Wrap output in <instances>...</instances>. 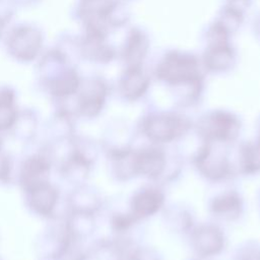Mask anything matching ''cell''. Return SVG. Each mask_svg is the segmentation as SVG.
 Returning a JSON list of instances; mask_svg holds the SVG:
<instances>
[{
	"mask_svg": "<svg viewBox=\"0 0 260 260\" xmlns=\"http://www.w3.org/2000/svg\"><path fill=\"white\" fill-rule=\"evenodd\" d=\"M203 66L194 54L180 50H169L158 60L154 76L175 90L182 104L196 102L204 85Z\"/></svg>",
	"mask_w": 260,
	"mask_h": 260,
	"instance_id": "obj_1",
	"label": "cell"
},
{
	"mask_svg": "<svg viewBox=\"0 0 260 260\" xmlns=\"http://www.w3.org/2000/svg\"><path fill=\"white\" fill-rule=\"evenodd\" d=\"M36 79L41 91L58 104L76 94L82 77L76 65L54 47L38 59Z\"/></svg>",
	"mask_w": 260,
	"mask_h": 260,
	"instance_id": "obj_2",
	"label": "cell"
},
{
	"mask_svg": "<svg viewBox=\"0 0 260 260\" xmlns=\"http://www.w3.org/2000/svg\"><path fill=\"white\" fill-rule=\"evenodd\" d=\"M73 15L82 24L83 31L105 36L129 20L128 10L122 0H77L73 7Z\"/></svg>",
	"mask_w": 260,
	"mask_h": 260,
	"instance_id": "obj_3",
	"label": "cell"
},
{
	"mask_svg": "<svg viewBox=\"0 0 260 260\" xmlns=\"http://www.w3.org/2000/svg\"><path fill=\"white\" fill-rule=\"evenodd\" d=\"M4 37L7 54L18 63L34 62L43 54L44 34L35 24H15Z\"/></svg>",
	"mask_w": 260,
	"mask_h": 260,
	"instance_id": "obj_4",
	"label": "cell"
},
{
	"mask_svg": "<svg viewBox=\"0 0 260 260\" xmlns=\"http://www.w3.org/2000/svg\"><path fill=\"white\" fill-rule=\"evenodd\" d=\"M110 94V86L108 81L99 75L82 78L81 84L76 94L69 101L71 105L66 103L73 111L75 116L81 119L92 120L98 118L105 109L108 96Z\"/></svg>",
	"mask_w": 260,
	"mask_h": 260,
	"instance_id": "obj_5",
	"label": "cell"
},
{
	"mask_svg": "<svg viewBox=\"0 0 260 260\" xmlns=\"http://www.w3.org/2000/svg\"><path fill=\"white\" fill-rule=\"evenodd\" d=\"M53 171L52 159L40 143L37 149L27 152L17 164L15 183L19 186L21 192H25L50 182Z\"/></svg>",
	"mask_w": 260,
	"mask_h": 260,
	"instance_id": "obj_6",
	"label": "cell"
},
{
	"mask_svg": "<svg viewBox=\"0 0 260 260\" xmlns=\"http://www.w3.org/2000/svg\"><path fill=\"white\" fill-rule=\"evenodd\" d=\"M191 127L190 121L177 113H155L145 117L141 129L151 141L166 143L183 136Z\"/></svg>",
	"mask_w": 260,
	"mask_h": 260,
	"instance_id": "obj_7",
	"label": "cell"
},
{
	"mask_svg": "<svg viewBox=\"0 0 260 260\" xmlns=\"http://www.w3.org/2000/svg\"><path fill=\"white\" fill-rule=\"evenodd\" d=\"M22 194L24 206L30 214L48 221L63 217L58 214L62 199L61 191L51 181L22 192Z\"/></svg>",
	"mask_w": 260,
	"mask_h": 260,
	"instance_id": "obj_8",
	"label": "cell"
},
{
	"mask_svg": "<svg viewBox=\"0 0 260 260\" xmlns=\"http://www.w3.org/2000/svg\"><path fill=\"white\" fill-rule=\"evenodd\" d=\"M71 239L72 237L66 228L63 217L49 221L35 241V250L38 258L59 260Z\"/></svg>",
	"mask_w": 260,
	"mask_h": 260,
	"instance_id": "obj_9",
	"label": "cell"
},
{
	"mask_svg": "<svg viewBox=\"0 0 260 260\" xmlns=\"http://www.w3.org/2000/svg\"><path fill=\"white\" fill-rule=\"evenodd\" d=\"M241 128L239 119L226 111H213L199 122V132L206 142H228L234 140Z\"/></svg>",
	"mask_w": 260,
	"mask_h": 260,
	"instance_id": "obj_10",
	"label": "cell"
},
{
	"mask_svg": "<svg viewBox=\"0 0 260 260\" xmlns=\"http://www.w3.org/2000/svg\"><path fill=\"white\" fill-rule=\"evenodd\" d=\"M77 117L66 103L56 104L55 111L41 128L42 143H54L72 138L76 133Z\"/></svg>",
	"mask_w": 260,
	"mask_h": 260,
	"instance_id": "obj_11",
	"label": "cell"
},
{
	"mask_svg": "<svg viewBox=\"0 0 260 260\" xmlns=\"http://www.w3.org/2000/svg\"><path fill=\"white\" fill-rule=\"evenodd\" d=\"M107 38L108 36L91 31H83L78 36L80 60L98 65L111 63L116 58L117 51Z\"/></svg>",
	"mask_w": 260,
	"mask_h": 260,
	"instance_id": "obj_12",
	"label": "cell"
},
{
	"mask_svg": "<svg viewBox=\"0 0 260 260\" xmlns=\"http://www.w3.org/2000/svg\"><path fill=\"white\" fill-rule=\"evenodd\" d=\"M64 203L67 211L96 214L103 206V199L99 190L88 183L74 187L66 194Z\"/></svg>",
	"mask_w": 260,
	"mask_h": 260,
	"instance_id": "obj_13",
	"label": "cell"
},
{
	"mask_svg": "<svg viewBox=\"0 0 260 260\" xmlns=\"http://www.w3.org/2000/svg\"><path fill=\"white\" fill-rule=\"evenodd\" d=\"M196 166L200 173L209 180H222L230 174L229 160L221 150L207 142L196 156Z\"/></svg>",
	"mask_w": 260,
	"mask_h": 260,
	"instance_id": "obj_14",
	"label": "cell"
},
{
	"mask_svg": "<svg viewBox=\"0 0 260 260\" xmlns=\"http://www.w3.org/2000/svg\"><path fill=\"white\" fill-rule=\"evenodd\" d=\"M150 85L149 74L142 66H129L122 72L118 81V92L127 102L141 99Z\"/></svg>",
	"mask_w": 260,
	"mask_h": 260,
	"instance_id": "obj_15",
	"label": "cell"
},
{
	"mask_svg": "<svg viewBox=\"0 0 260 260\" xmlns=\"http://www.w3.org/2000/svg\"><path fill=\"white\" fill-rule=\"evenodd\" d=\"M41 116L37 109L26 107L20 109L17 119L9 134L24 147L35 145L41 132Z\"/></svg>",
	"mask_w": 260,
	"mask_h": 260,
	"instance_id": "obj_16",
	"label": "cell"
},
{
	"mask_svg": "<svg viewBox=\"0 0 260 260\" xmlns=\"http://www.w3.org/2000/svg\"><path fill=\"white\" fill-rule=\"evenodd\" d=\"M150 48L147 32L140 27H132L126 35L120 56L126 67L142 66Z\"/></svg>",
	"mask_w": 260,
	"mask_h": 260,
	"instance_id": "obj_17",
	"label": "cell"
},
{
	"mask_svg": "<svg viewBox=\"0 0 260 260\" xmlns=\"http://www.w3.org/2000/svg\"><path fill=\"white\" fill-rule=\"evenodd\" d=\"M203 68L212 73H223L233 69L237 61V53L231 43L207 45L202 55Z\"/></svg>",
	"mask_w": 260,
	"mask_h": 260,
	"instance_id": "obj_18",
	"label": "cell"
},
{
	"mask_svg": "<svg viewBox=\"0 0 260 260\" xmlns=\"http://www.w3.org/2000/svg\"><path fill=\"white\" fill-rule=\"evenodd\" d=\"M167 164L165 152L156 147H146L133 152L134 175L157 178L165 171Z\"/></svg>",
	"mask_w": 260,
	"mask_h": 260,
	"instance_id": "obj_19",
	"label": "cell"
},
{
	"mask_svg": "<svg viewBox=\"0 0 260 260\" xmlns=\"http://www.w3.org/2000/svg\"><path fill=\"white\" fill-rule=\"evenodd\" d=\"M192 244L198 255L209 257L218 254L224 246L222 232L214 225H201L194 231Z\"/></svg>",
	"mask_w": 260,
	"mask_h": 260,
	"instance_id": "obj_20",
	"label": "cell"
},
{
	"mask_svg": "<svg viewBox=\"0 0 260 260\" xmlns=\"http://www.w3.org/2000/svg\"><path fill=\"white\" fill-rule=\"evenodd\" d=\"M164 194L156 188H144L133 196L131 200L130 216L135 220L157 212L164 204Z\"/></svg>",
	"mask_w": 260,
	"mask_h": 260,
	"instance_id": "obj_21",
	"label": "cell"
},
{
	"mask_svg": "<svg viewBox=\"0 0 260 260\" xmlns=\"http://www.w3.org/2000/svg\"><path fill=\"white\" fill-rule=\"evenodd\" d=\"M19 111L16 90L7 84L0 85V133L9 134Z\"/></svg>",
	"mask_w": 260,
	"mask_h": 260,
	"instance_id": "obj_22",
	"label": "cell"
},
{
	"mask_svg": "<svg viewBox=\"0 0 260 260\" xmlns=\"http://www.w3.org/2000/svg\"><path fill=\"white\" fill-rule=\"evenodd\" d=\"M94 216V214L90 213L67 211L65 212L63 218L71 237L84 242L93 234L95 230Z\"/></svg>",
	"mask_w": 260,
	"mask_h": 260,
	"instance_id": "obj_23",
	"label": "cell"
},
{
	"mask_svg": "<svg viewBox=\"0 0 260 260\" xmlns=\"http://www.w3.org/2000/svg\"><path fill=\"white\" fill-rule=\"evenodd\" d=\"M242 199L236 192H228L215 197L211 203L212 212L224 219H234L242 211Z\"/></svg>",
	"mask_w": 260,
	"mask_h": 260,
	"instance_id": "obj_24",
	"label": "cell"
},
{
	"mask_svg": "<svg viewBox=\"0 0 260 260\" xmlns=\"http://www.w3.org/2000/svg\"><path fill=\"white\" fill-rule=\"evenodd\" d=\"M241 167L246 174L260 171V141L246 144L241 150Z\"/></svg>",
	"mask_w": 260,
	"mask_h": 260,
	"instance_id": "obj_25",
	"label": "cell"
},
{
	"mask_svg": "<svg viewBox=\"0 0 260 260\" xmlns=\"http://www.w3.org/2000/svg\"><path fill=\"white\" fill-rule=\"evenodd\" d=\"M16 167L14 157L10 152L2 150L0 152V185L10 186L15 183Z\"/></svg>",
	"mask_w": 260,
	"mask_h": 260,
	"instance_id": "obj_26",
	"label": "cell"
},
{
	"mask_svg": "<svg viewBox=\"0 0 260 260\" xmlns=\"http://www.w3.org/2000/svg\"><path fill=\"white\" fill-rule=\"evenodd\" d=\"M12 0H0V40L5 36L15 13Z\"/></svg>",
	"mask_w": 260,
	"mask_h": 260,
	"instance_id": "obj_27",
	"label": "cell"
},
{
	"mask_svg": "<svg viewBox=\"0 0 260 260\" xmlns=\"http://www.w3.org/2000/svg\"><path fill=\"white\" fill-rule=\"evenodd\" d=\"M251 3H252V0H225L226 6L238 9L242 12H245V10L250 7Z\"/></svg>",
	"mask_w": 260,
	"mask_h": 260,
	"instance_id": "obj_28",
	"label": "cell"
},
{
	"mask_svg": "<svg viewBox=\"0 0 260 260\" xmlns=\"http://www.w3.org/2000/svg\"><path fill=\"white\" fill-rule=\"evenodd\" d=\"M241 260H260V251H258V250L247 251L241 257Z\"/></svg>",
	"mask_w": 260,
	"mask_h": 260,
	"instance_id": "obj_29",
	"label": "cell"
},
{
	"mask_svg": "<svg viewBox=\"0 0 260 260\" xmlns=\"http://www.w3.org/2000/svg\"><path fill=\"white\" fill-rule=\"evenodd\" d=\"M40 0H12L15 6H22V7H29L37 4Z\"/></svg>",
	"mask_w": 260,
	"mask_h": 260,
	"instance_id": "obj_30",
	"label": "cell"
},
{
	"mask_svg": "<svg viewBox=\"0 0 260 260\" xmlns=\"http://www.w3.org/2000/svg\"><path fill=\"white\" fill-rule=\"evenodd\" d=\"M4 150V134L0 133V152Z\"/></svg>",
	"mask_w": 260,
	"mask_h": 260,
	"instance_id": "obj_31",
	"label": "cell"
},
{
	"mask_svg": "<svg viewBox=\"0 0 260 260\" xmlns=\"http://www.w3.org/2000/svg\"><path fill=\"white\" fill-rule=\"evenodd\" d=\"M0 260H4V259H3V258H2V257H0Z\"/></svg>",
	"mask_w": 260,
	"mask_h": 260,
	"instance_id": "obj_32",
	"label": "cell"
}]
</instances>
